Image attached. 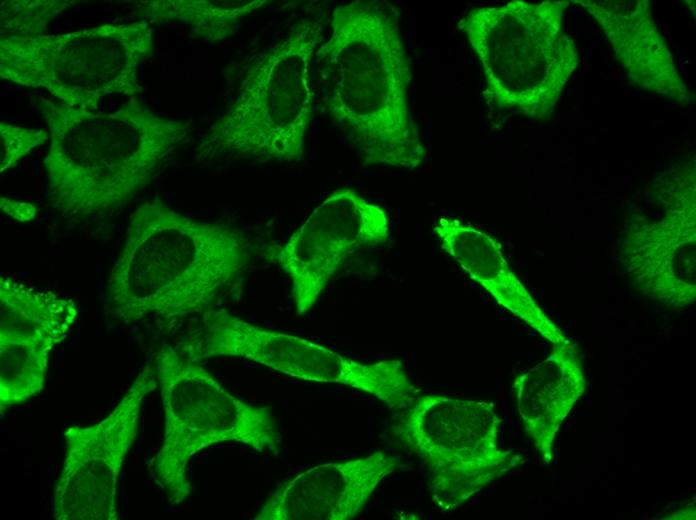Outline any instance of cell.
Segmentation results:
<instances>
[{
    "label": "cell",
    "instance_id": "ba28073f",
    "mask_svg": "<svg viewBox=\"0 0 696 520\" xmlns=\"http://www.w3.org/2000/svg\"><path fill=\"white\" fill-rule=\"evenodd\" d=\"M400 411L393 434L427 467L430 499L441 513L456 511L523 463L499 446L502 419L490 402L419 394Z\"/></svg>",
    "mask_w": 696,
    "mask_h": 520
},
{
    "label": "cell",
    "instance_id": "9c48e42d",
    "mask_svg": "<svg viewBox=\"0 0 696 520\" xmlns=\"http://www.w3.org/2000/svg\"><path fill=\"white\" fill-rule=\"evenodd\" d=\"M200 314L198 328L180 350L191 360L244 358L301 380L351 387L393 410L406 408L420 394L400 360L361 362L302 337L252 324L225 308Z\"/></svg>",
    "mask_w": 696,
    "mask_h": 520
},
{
    "label": "cell",
    "instance_id": "2e32d148",
    "mask_svg": "<svg viewBox=\"0 0 696 520\" xmlns=\"http://www.w3.org/2000/svg\"><path fill=\"white\" fill-rule=\"evenodd\" d=\"M587 386L572 344L518 375L513 394L524 431L546 465L553 459L556 434Z\"/></svg>",
    "mask_w": 696,
    "mask_h": 520
},
{
    "label": "cell",
    "instance_id": "7c38bea8",
    "mask_svg": "<svg viewBox=\"0 0 696 520\" xmlns=\"http://www.w3.org/2000/svg\"><path fill=\"white\" fill-rule=\"evenodd\" d=\"M402 467L386 451L301 471L279 484L265 499L255 520H350L365 507L376 488Z\"/></svg>",
    "mask_w": 696,
    "mask_h": 520
},
{
    "label": "cell",
    "instance_id": "44dd1931",
    "mask_svg": "<svg viewBox=\"0 0 696 520\" xmlns=\"http://www.w3.org/2000/svg\"><path fill=\"white\" fill-rule=\"evenodd\" d=\"M48 140H50V134L44 129L26 128L1 121L0 171L16 166L19 160Z\"/></svg>",
    "mask_w": 696,
    "mask_h": 520
},
{
    "label": "cell",
    "instance_id": "7402d4cb",
    "mask_svg": "<svg viewBox=\"0 0 696 520\" xmlns=\"http://www.w3.org/2000/svg\"><path fill=\"white\" fill-rule=\"evenodd\" d=\"M1 209L17 220H29L34 217L35 207L27 203H20L1 198Z\"/></svg>",
    "mask_w": 696,
    "mask_h": 520
},
{
    "label": "cell",
    "instance_id": "d6986e66",
    "mask_svg": "<svg viewBox=\"0 0 696 520\" xmlns=\"http://www.w3.org/2000/svg\"><path fill=\"white\" fill-rule=\"evenodd\" d=\"M53 345L0 337V409L24 403L42 391Z\"/></svg>",
    "mask_w": 696,
    "mask_h": 520
},
{
    "label": "cell",
    "instance_id": "5bb4252c",
    "mask_svg": "<svg viewBox=\"0 0 696 520\" xmlns=\"http://www.w3.org/2000/svg\"><path fill=\"white\" fill-rule=\"evenodd\" d=\"M600 24L633 83L681 104L691 96L653 21L647 0H577Z\"/></svg>",
    "mask_w": 696,
    "mask_h": 520
},
{
    "label": "cell",
    "instance_id": "3957f363",
    "mask_svg": "<svg viewBox=\"0 0 696 520\" xmlns=\"http://www.w3.org/2000/svg\"><path fill=\"white\" fill-rule=\"evenodd\" d=\"M38 107L50 134L48 200L74 221L125 206L191 130L188 122L153 113L138 97L109 113L43 98Z\"/></svg>",
    "mask_w": 696,
    "mask_h": 520
},
{
    "label": "cell",
    "instance_id": "ffe728a7",
    "mask_svg": "<svg viewBox=\"0 0 696 520\" xmlns=\"http://www.w3.org/2000/svg\"><path fill=\"white\" fill-rule=\"evenodd\" d=\"M74 0H9L1 3V35H43L49 23L76 5Z\"/></svg>",
    "mask_w": 696,
    "mask_h": 520
},
{
    "label": "cell",
    "instance_id": "9a60e30c",
    "mask_svg": "<svg viewBox=\"0 0 696 520\" xmlns=\"http://www.w3.org/2000/svg\"><path fill=\"white\" fill-rule=\"evenodd\" d=\"M433 232L445 253L499 305L523 320L553 347L571 344L510 269L494 238L449 217L437 219Z\"/></svg>",
    "mask_w": 696,
    "mask_h": 520
},
{
    "label": "cell",
    "instance_id": "277c9868",
    "mask_svg": "<svg viewBox=\"0 0 696 520\" xmlns=\"http://www.w3.org/2000/svg\"><path fill=\"white\" fill-rule=\"evenodd\" d=\"M322 30L321 20L303 18L248 67L236 98L199 144V157L302 159L313 111V61Z\"/></svg>",
    "mask_w": 696,
    "mask_h": 520
},
{
    "label": "cell",
    "instance_id": "4fadbf2b",
    "mask_svg": "<svg viewBox=\"0 0 696 520\" xmlns=\"http://www.w3.org/2000/svg\"><path fill=\"white\" fill-rule=\"evenodd\" d=\"M659 221L641 220L623 242L628 272L637 288L672 307L696 298V218L694 180Z\"/></svg>",
    "mask_w": 696,
    "mask_h": 520
},
{
    "label": "cell",
    "instance_id": "30bf717a",
    "mask_svg": "<svg viewBox=\"0 0 696 520\" xmlns=\"http://www.w3.org/2000/svg\"><path fill=\"white\" fill-rule=\"evenodd\" d=\"M157 387L154 367L147 365L104 419L65 430V456L52 498L55 519H119L120 473L139 431L143 401Z\"/></svg>",
    "mask_w": 696,
    "mask_h": 520
},
{
    "label": "cell",
    "instance_id": "7a4b0ae2",
    "mask_svg": "<svg viewBox=\"0 0 696 520\" xmlns=\"http://www.w3.org/2000/svg\"><path fill=\"white\" fill-rule=\"evenodd\" d=\"M249 260L250 243L239 230L194 220L155 197L130 216L108 302L127 324L200 314L238 289Z\"/></svg>",
    "mask_w": 696,
    "mask_h": 520
},
{
    "label": "cell",
    "instance_id": "ac0fdd59",
    "mask_svg": "<svg viewBox=\"0 0 696 520\" xmlns=\"http://www.w3.org/2000/svg\"><path fill=\"white\" fill-rule=\"evenodd\" d=\"M268 0H154L136 5L133 14L154 21H176L188 26L191 35L218 42L234 35L243 20L269 5Z\"/></svg>",
    "mask_w": 696,
    "mask_h": 520
},
{
    "label": "cell",
    "instance_id": "8fae6325",
    "mask_svg": "<svg viewBox=\"0 0 696 520\" xmlns=\"http://www.w3.org/2000/svg\"><path fill=\"white\" fill-rule=\"evenodd\" d=\"M390 221L384 208L352 189L326 197L279 248L277 261L291 282L298 315L306 314L356 251L384 244Z\"/></svg>",
    "mask_w": 696,
    "mask_h": 520
},
{
    "label": "cell",
    "instance_id": "5b68a950",
    "mask_svg": "<svg viewBox=\"0 0 696 520\" xmlns=\"http://www.w3.org/2000/svg\"><path fill=\"white\" fill-rule=\"evenodd\" d=\"M568 3L513 0L474 8L459 20L458 29L481 63L491 107L533 119L554 110L578 65L575 44L562 29Z\"/></svg>",
    "mask_w": 696,
    "mask_h": 520
},
{
    "label": "cell",
    "instance_id": "6da1fadb",
    "mask_svg": "<svg viewBox=\"0 0 696 520\" xmlns=\"http://www.w3.org/2000/svg\"><path fill=\"white\" fill-rule=\"evenodd\" d=\"M315 58L323 102L364 163L413 170L427 157L409 107L410 61L398 10L357 0L334 8Z\"/></svg>",
    "mask_w": 696,
    "mask_h": 520
},
{
    "label": "cell",
    "instance_id": "8992f818",
    "mask_svg": "<svg viewBox=\"0 0 696 520\" xmlns=\"http://www.w3.org/2000/svg\"><path fill=\"white\" fill-rule=\"evenodd\" d=\"M154 371L164 411V434L152 474L173 505L192 493L190 459L211 445L233 441L259 453H279L281 443L269 407L228 392L200 362L163 345Z\"/></svg>",
    "mask_w": 696,
    "mask_h": 520
},
{
    "label": "cell",
    "instance_id": "52a82bcc",
    "mask_svg": "<svg viewBox=\"0 0 696 520\" xmlns=\"http://www.w3.org/2000/svg\"><path fill=\"white\" fill-rule=\"evenodd\" d=\"M152 35L145 20L56 35H1L0 76L44 89L67 106L98 111L107 95L138 97V69L152 54Z\"/></svg>",
    "mask_w": 696,
    "mask_h": 520
},
{
    "label": "cell",
    "instance_id": "e0dca14e",
    "mask_svg": "<svg viewBox=\"0 0 696 520\" xmlns=\"http://www.w3.org/2000/svg\"><path fill=\"white\" fill-rule=\"evenodd\" d=\"M77 317L78 308L72 299L37 289L14 277L0 278V337L57 347Z\"/></svg>",
    "mask_w": 696,
    "mask_h": 520
}]
</instances>
